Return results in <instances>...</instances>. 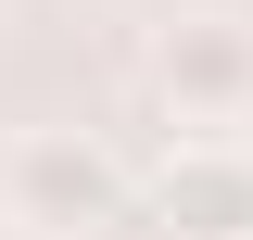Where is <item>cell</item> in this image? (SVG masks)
Returning <instances> with one entry per match:
<instances>
[{"mask_svg": "<svg viewBox=\"0 0 253 240\" xmlns=\"http://www.w3.org/2000/svg\"><path fill=\"white\" fill-rule=\"evenodd\" d=\"M152 228L165 240H253V152L241 139H177L152 177Z\"/></svg>", "mask_w": 253, "mask_h": 240, "instance_id": "cell-3", "label": "cell"}, {"mask_svg": "<svg viewBox=\"0 0 253 240\" xmlns=\"http://www.w3.org/2000/svg\"><path fill=\"white\" fill-rule=\"evenodd\" d=\"M0 215L26 240H89V228L126 215V164L89 126H26V139L0 152Z\"/></svg>", "mask_w": 253, "mask_h": 240, "instance_id": "cell-1", "label": "cell"}, {"mask_svg": "<svg viewBox=\"0 0 253 240\" xmlns=\"http://www.w3.org/2000/svg\"><path fill=\"white\" fill-rule=\"evenodd\" d=\"M152 101L177 126H203V139L241 126L253 114V26L241 13H177V26L152 38Z\"/></svg>", "mask_w": 253, "mask_h": 240, "instance_id": "cell-2", "label": "cell"}]
</instances>
